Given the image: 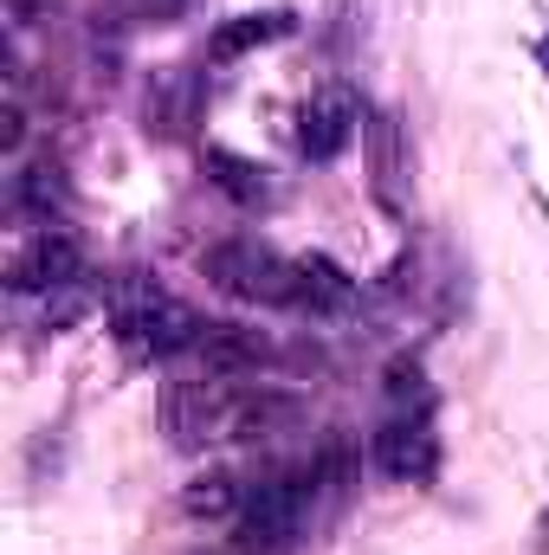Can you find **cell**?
Segmentation results:
<instances>
[{"label":"cell","mask_w":549,"mask_h":555,"mask_svg":"<svg viewBox=\"0 0 549 555\" xmlns=\"http://www.w3.org/2000/svg\"><path fill=\"white\" fill-rule=\"evenodd\" d=\"M388 408L369 433V459L382 478L395 485H426L439 472V433H433V388H426V369L420 362H395L388 382H382Z\"/></svg>","instance_id":"1"},{"label":"cell","mask_w":549,"mask_h":555,"mask_svg":"<svg viewBox=\"0 0 549 555\" xmlns=\"http://www.w3.org/2000/svg\"><path fill=\"white\" fill-rule=\"evenodd\" d=\"M201 162H207V181H214V188H220L233 207H246V214H253V207H272V175H266L253 155H233V149H207Z\"/></svg>","instance_id":"10"},{"label":"cell","mask_w":549,"mask_h":555,"mask_svg":"<svg viewBox=\"0 0 549 555\" xmlns=\"http://www.w3.org/2000/svg\"><path fill=\"white\" fill-rule=\"evenodd\" d=\"M369 194L382 214H408L413 201V155H408V130L395 111H369Z\"/></svg>","instance_id":"7"},{"label":"cell","mask_w":549,"mask_h":555,"mask_svg":"<svg viewBox=\"0 0 549 555\" xmlns=\"http://www.w3.org/2000/svg\"><path fill=\"white\" fill-rule=\"evenodd\" d=\"M336 485V459H310L304 472H266L259 485H246V511H240V550L246 555H284L317 511V491Z\"/></svg>","instance_id":"3"},{"label":"cell","mask_w":549,"mask_h":555,"mask_svg":"<svg viewBox=\"0 0 549 555\" xmlns=\"http://www.w3.org/2000/svg\"><path fill=\"white\" fill-rule=\"evenodd\" d=\"M194 104H201V91H194V72H155V85H149V137L175 142L188 124H194Z\"/></svg>","instance_id":"11"},{"label":"cell","mask_w":549,"mask_h":555,"mask_svg":"<svg viewBox=\"0 0 549 555\" xmlns=\"http://www.w3.org/2000/svg\"><path fill=\"white\" fill-rule=\"evenodd\" d=\"M291 310H304V317H317V323H343V317L362 310V284L343 272L330 253H304V259H297V304H291Z\"/></svg>","instance_id":"8"},{"label":"cell","mask_w":549,"mask_h":555,"mask_svg":"<svg viewBox=\"0 0 549 555\" xmlns=\"http://www.w3.org/2000/svg\"><path fill=\"white\" fill-rule=\"evenodd\" d=\"M291 33H297V13H291V7L233 13V20H220V26H214L207 59H214V65H233V59H246V52H259V46H278V39H291Z\"/></svg>","instance_id":"9"},{"label":"cell","mask_w":549,"mask_h":555,"mask_svg":"<svg viewBox=\"0 0 549 555\" xmlns=\"http://www.w3.org/2000/svg\"><path fill=\"white\" fill-rule=\"evenodd\" d=\"M537 555H549V511L537 517Z\"/></svg>","instance_id":"15"},{"label":"cell","mask_w":549,"mask_h":555,"mask_svg":"<svg viewBox=\"0 0 549 555\" xmlns=\"http://www.w3.org/2000/svg\"><path fill=\"white\" fill-rule=\"evenodd\" d=\"M7 201H13V214H39V220L52 227V207H65V181H59V168H52V162L20 168V175H13V188H7Z\"/></svg>","instance_id":"13"},{"label":"cell","mask_w":549,"mask_h":555,"mask_svg":"<svg viewBox=\"0 0 549 555\" xmlns=\"http://www.w3.org/2000/svg\"><path fill=\"white\" fill-rule=\"evenodd\" d=\"M104 310H111V336L130 362H175V356H194L201 343V310H188L181 297H168L162 284L149 278H117L104 291Z\"/></svg>","instance_id":"2"},{"label":"cell","mask_w":549,"mask_h":555,"mask_svg":"<svg viewBox=\"0 0 549 555\" xmlns=\"http://www.w3.org/2000/svg\"><path fill=\"white\" fill-rule=\"evenodd\" d=\"M201 266H207V278L227 297H240V304H266V310H291L297 304V259H284L278 246L253 240V233L220 240Z\"/></svg>","instance_id":"4"},{"label":"cell","mask_w":549,"mask_h":555,"mask_svg":"<svg viewBox=\"0 0 549 555\" xmlns=\"http://www.w3.org/2000/svg\"><path fill=\"white\" fill-rule=\"evenodd\" d=\"M78 278H85V253H78V240L59 233V227H39V233L7 259V291H13V304L46 297V291H72Z\"/></svg>","instance_id":"5"},{"label":"cell","mask_w":549,"mask_h":555,"mask_svg":"<svg viewBox=\"0 0 549 555\" xmlns=\"http://www.w3.org/2000/svg\"><path fill=\"white\" fill-rule=\"evenodd\" d=\"M531 59H537V72L549 78V33H544V39H531Z\"/></svg>","instance_id":"14"},{"label":"cell","mask_w":549,"mask_h":555,"mask_svg":"<svg viewBox=\"0 0 549 555\" xmlns=\"http://www.w3.org/2000/svg\"><path fill=\"white\" fill-rule=\"evenodd\" d=\"M181 511L194 524H240L246 511V485L233 472H201L194 485H181Z\"/></svg>","instance_id":"12"},{"label":"cell","mask_w":549,"mask_h":555,"mask_svg":"<svg viewBox=\"0 0 549 555\" xmlns=\"http://www.w3.org/2000/svg\"><path fill=\"white\" fill-rule=\"evenodd\" d=\"M362 130H369V104H362L349 85H323V91L304 104V117H297V155L323 168V162H336Z\"/></svg>","instance_id":"6"}]
</instances>
